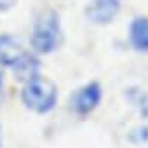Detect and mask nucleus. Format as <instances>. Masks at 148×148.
Instances as JSON below:
<instances>
[{
    "label": "nucleus",
    "mask_w": 148,
    "mask_h": 148,
    "mask_svg": "<svg viewBox=\"0 0 148 148\" xmlns=\"http://www.w3.org/2000/svg\"><path fill=\"white\" fill-rule=\"evenodd\" d=\"M16 0H0V11H7L14 5Z\"/></svg>",
    "instance_id": "10"
},
{
    "label": "nucleus",
    "mask_w": 148,
    "mask_h": 148,
    "mask_svg": "<svg viewBox=\"0 0 148 148\" xmlns=\"http://www.w3.org/2000/svg\"><path fill=\"white\" fill-rule=\"evenodd\" d=\"M26 51L23 49L21 42L16 40L11 35H2L0 37V63L5 66H12Z\"/></svg>",
    "instance_id": "6"
},
{
    "label": "nucleus",
    "mask_w": 148,
    "mask_h": 148,
    "mask_svg": "<svg viewBox=\"0 0 148 148\" xmlns=\"http://www.w3.org/2000/svg\"><path fill=\"white\" fill-rule=\"evenodd\" d=\"M124 96L139 112L141 117H148V94L143 89H139V87H127Z\"/></svg>",
    "instance_id": "8"
},
{
    "label": "nucleus",
    "mask_w": 148,
    "mask_h": 148,
    "mask_svg": "<svg viewBox=\"0 0 148 148\" xmlns=\"http://www.w3.org/2000/svg\"><path fill=\"white\" fill-rule=\"evenodd\" d=\"M21 99L26 105V108H30L37 113H47L56 105L58 89H56L52 80L37 75L25 84L23 92H21Z\"/></svg>",
    "instance_id": "1"
},
{
    "label": "nucleus",
    "mask_w": 148,
    "mask_h": 148,
    "mask_svg": "<svg viewBox=\"0 0 148 148\" xmlns=\"http://www.w3.org/2000/svg\"><path fill=\"white\" fill-rule=\"evenodd\" d=\"M131 139L134 143H145L148 141V125H143V127H138L131 132Z\"/></svg>",
    "instance_id": "9"
},
{
    "label": "nucleus",
    "mask_w": 148,
    "mask_h": 148,
    "mask_svg": "<svg viewBox=\"0 0 148 148\" xmlns=\"http://www.w3.org/2000/svg\"><path fill=\"white\" fill-rule=\"evenodd\" d=\"M38 70H40V63L38 59L30 54L25 52L14 64H12V71H14V79L19 82H28L30 79L38 75Z\"/></svg>",
    "instance_id": "5"
},
{
    "label": "nucleus",
    "mask_w": 148,
    "mask_h": 148,
    "mask_svg": "<svg viewBox=\"0 0 148 148\" xmlns=\"http://www.w3.org/2000/svg\"><path fill=\"white\" fill-rule=\"evenodd\" d=\"M0 145H2V127H0Z\"/></svg>",
    "instance_id": "12"
},
{
    "label": "nucleus",
    "mask_w": 148,
    "mask_h": 148,
    "mask_svg": "<svg viewBox=\"0 0 148 148\" xmlns=\"http://www.w3.org/2000/svg\"><path fill=\"white\" fill-rule=\"evenodd\" d=\"M120 11L119 0H91L86 7V16L94 25H108Z\"/></svg>",
    "instance_id": "3"
},
{
    "label": "nucleus",
    "mask_w": 148,
    "mask_h": 148,
    "mask_svg": "<svg viewBox=\"0 0 148 148\" xmlns=\"http://www.w3.org/2000/svg\"><path fill=\"white\" fill-rule=\"evenodd\" d=\"M129 40L136 51L148 52V18H136L129 28Z\"/></svg>",
    "instance_id": "7"
},
{
    "label": "nucleus",
    "mask_w": 148,
    "mask_h": 148,
    "mask_svg": "<svg viewBox=\"0 0 148 148\" xmlns=\"http://www.w3.org/2000/svg\"><path fill=\"white\" fill-rule=\"evenodd\" d=\"M61 37V28H59V16L54 11H45L42 12L33 26L32 33V47L38 54H49L52 52Z\"/></svg>",
    "instance_id": "2"
},
{
    "label": "nucleus",
    "mask_w": 148,
    "mask_h": 148,
    "mask_svg": "<svg viewBox=\"0 0 148 148\" xmlns=\"http://www.w3.org/2000/svg\"><path fill=\"white\" fill-rule=\"evenodd\" d=\"M99 101H101V86L98 82H91L75 92L71 105L79 115H87L99 105Z\"/></svg>",
    "instance_id": "4"
},
{
    "label": "nucleus",
    "mask_w": 148,
    "mask_h": 148,
    "mask_svg": "<svg viewBox=\"0 0 148 148\" xmlns=\"http://www.w3.org/2000/svg\"><path fill=\"white\" fill-rule=\"evenodd\" d=\"M0 86H2V68H0Z\"/></svg>",
    "instance_id": "11"
}]
</instances>
